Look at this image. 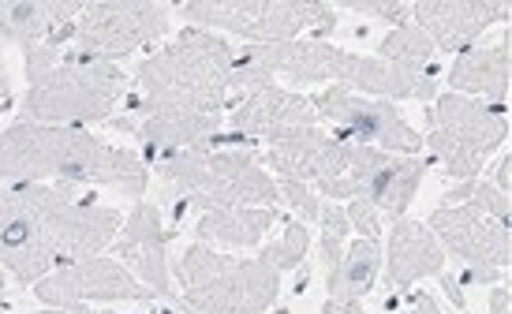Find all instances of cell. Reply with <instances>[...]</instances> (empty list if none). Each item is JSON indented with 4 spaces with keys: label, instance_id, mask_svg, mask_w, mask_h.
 <instances>
[{
    "label": "cell",
    "instance_id": "cell-35",
    "mask_svg": "<svg viewBox=\"0 0 512 314\" xmlns=\"http://www.w3.org/2000/svg\"><path fill=\"white\" fill-rule=\"evenodd\" d=\"M438 281H441V288L449 292V300H453V307H460V311H464V292H460V281H456L453 273H438Z\"/></svg>",
    "mask_w": 512,
    "mask_h": 314
},
{
    "label": "cell",
    "instance_id": "cell-20",
    "mask_svg": "<svg viewBox=\"0 0 512 314\" xmlns=\"http://www.w3.org/2000/svg\"><path fill=\"white\" fill-rule=\"evenodd\" d=\"M109 128L128 131L146 146V161L176 150L210 146L221 135V116H113Z\"/></svg>",
    "mask_w": 512,
    "mask_h": 314
},
{
    "label": "cell",
    "instance_id": "cell-24",
    "mask_svg": "<svg viewBox=\"0 0 512 314\" xmlns=\"http://www.w3.org/2000/svg\"><path fill=\"white\" fill-rule=\"evenodd\" d=\"M273 221H277L273 206H210V210H199L195 236H199V243L243 251V247L262 243Z\"/></svg>",
    "mask_w": 512,
    "mask_h": 314
},
{
    "label": "cell",
    "instance_id": "cell-4",
    "mask_svg": "<svg viewBox=\"0 0 512 314\" xmlns=\"http://www.w3.org/2000/svg\"><path fill=\"white\" fill-rule=\"evenodd\" d=\"M27 98L23 120L49 128H83L109 124L116 101L124 98L128 75L116 64L86 60L79 53L57 60V49L45 42L27 49Z\"/></svg>",
    "mask_w": 512,
    "mask_h": 314
},
{
    "label": "cell",
    "instance_id": "cell-40",
    "mask_svg": "<svg viewBox=\"0 0 512 314\" xmlns=\"http://www.w3.org/2000/svg\"><path fill=\"white\" fill-rule=\"evenodd\" d=\"M0 288H4V273H0Z\"/></svg>",
    "mask_w": 512,
    "mask_h": 314
},
{
    "label": "cell",
    "instance_id": "cell-1",
    "mask_svg": "<svg viewBox=\"0 0 512 314\" xmlns=\"http://www.w3.org/2000/svg\"><path fill=\"white\" fill-rule=\"evenodd\" d=\"M0 180L42 184L60 180V187L105 184L128 199L146 195V161L131 150L101 143L83 128H49L19 120L0 131Z\"/></svg>",
    "mask_w": 512,
    "mask_h": 314
},
{
    "label": "cell",
    "instance_id": "cell-37",
    "mask_svg": "<svg viewBox=\"0 0 512 314\" xmlns=\"http://www.w3.org/2000/svg\"><path fill=\"white\" fill-rule=\"evenodd\" d=\"M12 105V79H8V64H4V53H0V113Z\"/></svg>",
    "mask_w": 512,
    "mask_h": 314
},
{
    "label": "cell",
    "instance_id": "cell-39",
    "mask_svg": "<svg viewBox=\"0 0 512 314\" xmlns=\"http://www.w3.org/2000/svg\"><path fill=\"white\" fill-rule=\"evenodd\" d=\"M34 314H94V311H83V307H49V311H34Z\"/></svg>",
    "mask_w": 512,
    "mask_h": 314
},
{
    "label": "cell",
    "instance_id": "cell-9",
    "mask_svg": "<svg viewBox=\"0 0 512 314\" xmlns=\"http://www.w3.org/2000/svg\"><path fill=\"white\" fill-rule=\"evenodd\" d=\"M12 191L34 210L38 225L45 229L53 251H57L60 266L101 255L124 225L120 210L94 206V202H72L68 195H60L45 184H12Z\"/></svg>",
    "mask_w": 512,
    "mask_h": 314
},
{
    "label": "cell",
    "instance_id": "cell-15",
    "mask_svg": "<svg viewBox=\"0 0 512 314\" xmlns=\"http://www.w3.org/2000/svg\"><path fill=\"white\" fill-rule=\"evenodd\" d=\"M427 165L419 157L404 154H385L374 146L352 143L348 154V187L352 199H367L378 214H389L393 221L408 214V206L419 195Z\"/></svg>",
    "mask_w": 512,
    "mask_h": 314
},
{
    "label": "cell",
    "instance_id": "cell-30",
    "mask_svg": "<svg viewBox=\"0 0 512 314\" xmlns=\"http://www.w3.org/2000/svg\"><path fill=\"white\" fill-rule=\"evenodd\" d=\"M277 195L296 210V221H303V225H311V221H318V210H322V202H318V195H314L307 184H299V180H277Z\"/></svg>",
    "mask_w": 512,
    "mask_h": 314
},
{
    "label": "cell",
    "instance_id": "cell-34",
    "mask_svg": "<svg viewBox=\"0 0 512 314\" xmlns=\"http://www.w3.org/2000/svg\"><path fill=\"white\" fill-rule=\"evenodd\" d=\"M400 314H441V307L434 303V296H412V303Z\"/></svg>",
    "mask_w": 512,
    "mask_h": 314
},
{
    "label": "cell",
    "instance_id": "cell-38",
    "mask_svg": "<svg viewBox=\"0 0 512 314\" xmlns=\"http://www.w3.org/2000/svg\"><path fill=\"white\" fill-rule=\"evenodd\" d=\"M322 314H367L359 303H333V300H326L322 303Z\"/></svg>",
    "mask_w": 512,
    "mask_h": 314
},
{
    "label": "cell",
    "instance_id": "cell-8",
    "mask_svg": "<svg viewBox=\"0 0 512 314\" xmlns=\"http://www.w3.org/2000/svg\"><path fill=\"white\" fill-rule=\"evenodd\" d=\"M180 12L199 27L228 30L255 45L292 42L303 30L329 34L337 27V8L322 0H187Z\"/></svg>",
    "mask_w": 512,
    "mask_h": 314
},
{
    "label": "cell",
    "instance_id": "cell-16",
    "mask_svg": "<svg viewBox=\"0 0 512 314\" xmlns=\"http://www.w3.org/2000/svg\"><path fill=\"white\" fill-rule=\"evenodd\" d=\"M57 251L38 225V217L15 191H0V266L19 285H38L57 270Z\"/></svg>",
    "mask_w": 512,
    "mask_h": 314
},
{
    "label": "cell",
    "instance_id": "cell-12",
    "mask_svg": "<svg viewBox=\"0 0 512 314\" xmlns=\"http://www.w3.org/2000/svg\"><path fill=\"white\" fill-rule=\"evenodd\" d=\"M266 165L285 180L318 187L326 199H352L348 187V154L352 143L322 128H285L266 135Z\"/></svg>",
    "mask_w": 512,
    "mask_h": 314
},
{
    "label": "cell",
    "instance_id": "cell-27",
    "mask_svg": "<svg viewBox=\"0 0 512 314\" xmlns=\"http://www.w3.org/2000/svg\"><path fill=\"white\" fill-rule=\"evenodd\" d=\"M445 199H449L445 206H453V202H464V206L479 210V214H490V217H494V225H501L505 232L512 229V199H509V195H501L498 187L486 184V180H468L464 187L449 191Z\"/></svg>",
    "mask_w": 512,
    "mask_h": 314
},
{
    "label": "cell",
    "instance_id": "cell-6",
    "mask_svg": "<svg viewBox=\"0 0 512 314\" xmlns=\"http://www.w3.org/2000/svg\"><path fill=\"white\" fill-rule=\"evenodd\" d=\"M161 176V184L184 195L195 210L210 206H273L277 180L258 165L251 150H214V146H195V150H176L150 161Z\"/></svg>",
    "mask_w": 512,
    "mask_h": 314
},
{
    "label": "cell",
    "instance_id": "cell-26",
    "mask_svg": "<svg viewBox=\"0 0 512 314\" xmlns=\"http://www.w3.org/2000/svg\"><path fill=\"white\" fill-rule=\"evenodd\" d=\"M378 49H382V60H393V64H404V68H419V72L438 75V49H434V42H430L415 23H400Z\"/></svg>",
    "mask_w": 512,
    "mask_h": 314
},
{
    "label": "cell",
    "instance_id": "cell-2",
    "mask_svg": "<svg viewBox=\"0 0 512 314\" xmlns=\"http://www.w3.org/2000/svg\"><path fill=\"white\" fill-rule=\"evenodd\" d=\"M236 49L210 30L187 27L135 72L128 109L135 116H221Z\"/></svg>",
    "mask_w": 512,
    "mask_h": 314
},
{
    "label": "cell",
    "instance_id": "cell-3",
    "mask_svg": "<svg viewBox=\"0 0 512 314\" xmlns=\"http://www.w3.org/2000/svg\"><path fill=\"white\" fill-rule=\"evenodd\" d=\"M240 68L258 75H292L299 83H322L333 79V86L344 90H363L374 98H415L434 101L438 98V75L419 72V68H404L382 57H352L329 42H307V38H292V42L273 45H247L236 57Z\"/></svg>",
    "mask_w": 512,
    "mask_h": 314
},
{
    "label": "cell",
    "instance_id": "cell-33",
    "mask_svg": "<svg viewBox=\"0 0 512 314\" xmlns=\"http://www.w3.org/2000/svg\"><path fill=\"white\" fill-rule=\"evenodd\" d=\"M490 314H512V292L509 285H498L490 292Z\"/></svg>",
    "mask_w": 512,
    "mask_h": 314
},
{
    "label": "cell",
    "instance_id": "cell-18",
    "mask_svg": "<svg viewBox=\"0 0 512 314\" xmlns=\"http://www.w3.org/2000/svg\"><path fill=\"white\" fill-rule=\"evenodd\" d=\"M408 15H415V27L434 42V49L464 53L483 30L509 19L512 4L509 0H419L408 8Z\"/></svg>",
    "mask_w": 512,
    "mask_h": 314
},
{
    "label": "cell",
    "instance_id": "cell-14",
    "mask_svg": "<svg viewBox=\"0 0 512 314\" xmlns=\"http://www.w3.org/2000/svg\"><path fill=\"white\" fill-rule=\"evenodd\" d=\"M38 300L49 307H83V303H150L157 300L154 288H146L139 277H131L116 258H79L68 266H57L38 281Z\"/></svg>",
    "mask_w": 512,
    "mask_h": 314
},
{
    "label": "cell",
    "instance_id": "cell-28",
    "mask_svg": "<svg viewBox=\"0 0 512 314\" xmlns=\"http://www.w3.org/2000/svg\"><path fill=\"white\" fill-rule=\"evenodd\" d=\"M307 247H311V232H307V225H303V221H288L285 236L273 240L258 258H266L277 273H288V270H299V262L307 258Z\"/></svg>",
    "mask_w": 512,
    "mask_h": 314
},
{
    "label": "cell",
    "instance_id": "cell-32",
    "mask_svg": "<svg viewBox=\"0 0 512 314\" xmlns=\"http://www.w3.org/2000/svg\"><path fill=\"white\" fill-rule=\"evenodd\" d=\"M344 8L363 12V15H382V19H393V23L400 27L412 4H404V0H389V4H378V0H344Z\"/></svg>",
    "mask_w": 512,
    "mask_h": 314
},
{
    "label": "cell",
    "instance_id": "cell-31",
    "mask_svg": "<svg viewBox=\"0 0 512 314\" xmlns=\"http://www.w3.org/2000/svg\"><path fill=\"white\" fill-rule=\"evenodd\" d=\"M344 214H348V225H352V229H359V236H363V240H378V236H382L378 210H374L367 199H348Z\"/></svg>",
    "mask_w": 512,
    "mask_h": 314
},
{
    "label": "cell",
    "instance_id": "cell-21",
    "mask_svg": "<svg viewBox=\"0 0 512 314\" xmlns=\"http://www.w3.org/2000/svg\"><path fill=\"white\" fill-rule=\"evenodd\" d=\"M86 4L79 0H0V42H15L23 49L53 42L60 30L72 27Z\"/></svg>",
    "mask_w": 512,
    "mask_h": 314
},
{
    "label": "cell",
    "instance_id": "cell-25",
    "mask_svg": "<svg viewBox=\"0 0 512 314\" xmlns=\"http://www.w3.org/2000/svg\"><path fill=\"white\" fill-rule=\"evenodd\" d=\"M382 270V243L378 240H356L344 247L341 262L329 270V296L333 303H359L367 296Z\"/></svg>",
    "mask_w": 512,
    "mask_h": 314
},
{
    "label": "cell",
    "instance_id": "cell-23",
    "mask_svg": "<svg viewBox=\"0 0 512 314\" xmlns=\"http://www.w3.org/2000/svg\"><path fill=\"white\" fill-rule=\"evenodd\" d=\"M509 75H512V45L509 34L498 45L486 49H464L449 68V86L453 94H479L490 105H505L509 98Z\"/></svg>",
    "mask_w": 512,
    "mask_h": 314
},
{
    "label": "cell",
    "instance_id": "cell-10",
    "mask_svg": "<svg viewBox=\"0 0 512 314\" xmlns=\"http://www.w3.org/2000/svg\"><path fill=\"white\" fill-rule=\"evenodd\" d=\"M172 4L165 0H101L86 4L83 19L75 23V49L86 60L113 64L135 49L157 42L169 30Z\"/></svg>",
    "mask_w": 512,
    "mask_h": 314
},
{
    "label": "cell",
    "instance_id": "cell-11",
    "mask_svg": "<svg viewBox=\"0 0 512 314\" xmlns=\"http://www.w3.org/2000/svg\"><path fill=\"white\" fill-rule=\"evenodd\" d=\"M311 109L318 120H329L341 139H356L359 146H374L385 154L415 157L423 150V135L400 116V109L385 98H363L356 90L329 86L322 94H314Z\"/></svg>",
    "mask_w": 512,
    "mask_h": 314
},
{
    "label": "cell",
    "instance_id": "cell-5",
    "mask_svg": "<svg viewBox=\"0 0 512 314\" xmlns=\"http://www.w3.org/2000/svg\"><path fill=\"white\" fill-rule=\"evenodd\" d=\"M187 314H266L277 303L281 273L266 258H236L210 243H191L176 262Z\"/></svg>",
    "mask_w": 512,
    "mask_h": 314
},
{
    "label": "cell",
    "instance_id": "cell-19",
    "mask_svg": "<svg viewBox=\"0 0 512 314\" xmlns=\"http://www.w3.org/2000/svg\"><path fill=\"white\" fill-rule=\"evenodd\" d=\"M318 116H314L311 101L303 94H292V90H281V86H258V90H247L232 101L228 109V128L243 135V139H266L273 131L285 128H314Z\"/></svg>",
    "mask_w": 512,
    "mask_h": 314
},
{
    "label": "cell",
    "instance_id": "cell-13",
    "mask_svg": "<svg viewBox=\"0 0 512 314\" xmlns=\"http://www.w3.org/2000/svg\"><path fill=\"white\" fill-rule=\"evenodd\" d=\"M427 229L449 255L464 262V285H498L501 270L512 262L509 232L471 206H438Z\"/></svg>",
    "mask_w": 512,
    "mask_h": 314
},
{
    "label": "cell",
    "instance_id": "cell-7",
    "mask_svg": "<svg viewBox=\"0 0 512 314\" xmlns=\"http://www.w3.org/2000/svg\"><path fill=\"white\" fill-rule=\"evenodd\" d=\"M427 135L423 143L438 157L445 176L453 180H479L483 161L509 139L505 105H483L464 94H441L434 109H427Z\"/></svg>",
    "mask_w": 512,
    "mask_h": 314
},
{
    "label": "cell",
    "instance_id": "cell-29",
    "mask_svg": "<svg viewBox=\"0 0 512 314\" xmlns=\"http://www.w3.org/2000/svg\"><path fill=\"white\" fill-rule=\"evenodd\" d=\"M318 221H322V258H326V273L341 262L344 255V243H348V232H352V225H348V214H344V206H322L318 210Z\"/></svg>",
    "mask_w": 512,
    "mask_h": 314
},
{
    "label": "cell",
    "instance_id": "cell-17",
    "mask_svg": "<svg viewBox=\"0 0 512 314\" xmlns=\"http://www.w3.org/2000/svg\"><path fill=\"white\" fill-rule=\"evenodd\" d=\"M169 236H172V232L165 229L161 210H157L154 202L139 199L135 206H131V214L124 217L120 236L113 240V255L120 258V262H128L131 270L139 273V281H143L146 288H154L157 296L176 300V292H172L169 262H165Z\"/></svg>",
    "mask_w": 512,
    "mask_h": 314
},
{
    "label": "cell",
    "instance_id": "cell-36",
    "mask_svg": "<svg viewBox=\"0 0 512 314\" xmlns=\"http://www.w3.org/2000/svg\"><path fill=\"white\" fill-rule=\"evenodd\" d=\"M501 191V195H509L512 191V154H505L498 161V184H494Z\"/></svg>",
    "mask_w": 512,
    "mask_h": 314
},
{
    "label": "cell",
    "instance_id": "cell-22",
    "mask_svg": "<svg viewBox=\"0 0 512 314\" xmlns=\"http://www.w3.org/2000/svg\"><path fill=\"white\" fill-rule=\"evenodd\" d=\"M445 273V247L438 236L412 217H397L389 229V281L408 288L423 277Z\"/></svg>",
    "mask_w": 512,
    "mask_h": 314
}]
</instances>
